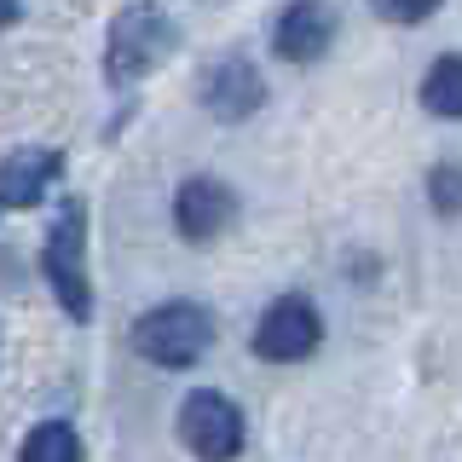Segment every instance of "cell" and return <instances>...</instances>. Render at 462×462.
Here are the masks:
<instances>
[{
    "mask_svg": "<svg viewBox=\"0 0 462 462\" xmlns=\"http://www.w3.org/2000/svg\"><path fill=\"white\" fill-rule=\"evenodd\" d=\"M428 202H433V214H462V168L451 162H439L428 173Z\"/></svg>",
    "mask_w": 462,
    "mask_h": 462,
    "instance_id": "12",
    "label": "cell"
},
{
    "mask_svg": "<svg viewBox=\"0 0 462 462\" xmlns=\"http://www.w3.org/2000/svg\"><path fill=\"white\" fill-rule=\"evenodd\" d=\"M260 98H266V81H260V69L249 64V58H220V64L202 76V105L220 116V122L254 116Z\"/></svg>",
    "mask_w": 462,
    "mask_h": 462,
    "instance_id": "8",
    "label": "cell"
},
{
    "mask_svg": "<svg viewBox=\"0 0 462 462\" xmlns=\"http://www.w3.org/2000/svg\"><path fill=\"white\" fill-rule=\"evenodd\" d=\"M18 462H81V439L69 422H41L35 433L23 439Z\"/></svg>",
    "mask_w": 462,
    "mask_h": 462,
    "instance_id": "11",
    "label": "cell"
},
{
    "mask_svg": "<svg viewBox=\"0 0 462 462\" xmlns=\"http://www.w3.org/2000/svg\"><path fill=\"white\" fill-rule=\"evenodd\" d=\"M329 41H336V12H329L324 0H295V6H283V18L272 23V52H278L283 64H318V58L329 52Z\"/></svg>",
    "mask_w": 462,
    "mask_h": 462,
    "instance_id": "7",
    "label": "cell"
},
{
    "mask_svg": "<svg viewBox=\"0 0 462 462\" xmlns=\"http://www.w3.org/2000/svg\"><path fill=\"white\" fill-rule=\"evenodd\" d=\"M58 173V156L52 151H18L0 162V208H35L41 197H47Z\"/></svg>",
    "mask_w": 462,
    "mask_h": 462,
    "instance_id": "9",
    "label": "cell"
},
{
    "mask_svg": "<svg viewBox=\"0 0 462 462\" xmlns=\"http://www.w3.org/2000/svg\"><path fill=\"white\" fill-rule=\"evenodd\" d=\"M231 220H237V197H231V185L214 180V173H191V180L173 191V226H180L185 243H214Z\"/></svg>",
    "mask_w": 462,
    "mask_h": 462,
    "instance_id": "6",
    "label": "cell"
},
{
    "mask_svg": "<svg viewBox=\"0 0 462 462\" xmlns=\"http://www.w3.org/2000/svg\"><path fill=\"white\" fill-rule=\"evenodd\" d=\"M318 341H324V318H318V307L307 295L272 300L254 324V353L266 365H300V358L318 353Z\"/></svg>",
    "mask_w": 462,
    "mask_h": 462,
    "instance_id": "5",
    "label": "cell"
},
{
    "mask_svg": "<svg viewBox=\"0 0 462 462\" xmlns=\"http://www.w3.org/2000/svg\"><path fill=\"white\" fill-rule=\"evenodd\" d=\"M134 346L162 370H185L214 346V318H208V307H197V300H162L156 312L139 318Z\"/></svg>",
    "mask_w": 462,
    "mask_h": 462,
    "instance_id": "3",
    "label": "cell"
},
{
    "mask_svg": "<svg viewBox=\"0 0 462 462\" xmlns=\"http://www.w3.org/2000/svg\"><path fill=\"white\" fill-rule=\"evenodd\" d=\"M370 6L382 12L387 23H422V18L439 12V0H370Z\"/></svg>",
    "mask_w": 462,
    "mask_h": 462,
    "instance_id": "13",
    "label": "cell"
},
{
    "mask_svg": "<svg viewBox=\"0 0 462 462\" xmlns=\"http://www.w3.org/2000/svg\"><path fill=\"white\" fill-rule=\"evenodd\" d=\"M422 105L445 122H462V52H445L422 76Z\"/></svg>",
    "mask_w": 462,
    "mask_h": 462,
    "instance_id": "10",
    "label": "cell"
},
{
    "mask_svg": "<svg viewBox=\"0 0 462 462\" xmlns=\"http://www.w3.org/2000/svg\"><path fill=\"white\" fill-rule=\"evenodd\" d=\"M180 439L197 462H231L243 451V411L214 387H197L180 404Z\"/></svg>",
    "mask_w": 462,
    "mask_h": 462,
    "instance_id": "4",
    "label": "cell"
},
{
    "mask_svg": "<svg viewBox=\"0 0 462 462\" xmlns=\"http://www.w3.org/2000/svg\"><path fill=\"white\" fill-rule=\"evenodd\" d=\"M18 6H23V0H0V29H6V23H18Z\"/></svg>",
    "mask_w": 462,
    "mask_h": 462,
    "instance_id": "14",
    "label": "cell"
},
{
    "mask_svg": "<svg viewBox=\"0 0 462 462\" xmlns=\"http://www.w3.org/2000/svg\"><path fill=\"white\" fill-rule=\"evenodd\" d=\"M173 41H180V29H173V18L162 6H127L122 18L110 23V41H105V76L116 87H134L144 81L156 64L173 52Z\"/></svg>",
    "mask_w": 462,
    "mask_h": 462,
    "instance_id": "1",
    "label": "cell"
},
{
    "mask_svg": "<svg viewBox=\"0 0 462 462\" xmlns=\"http://www.w3.org/2000/svg\"><path fill=\"white\" fill-rule=\"evenodd\" d=\"M41 272H47L52 295L64 300V312L87 324L93 312V283H87V208L76 197L58 208V220L47 226V243H41Z\"/></svg>",
    "mask_w": 462,
    "mask_h": 462,
    "instance_id": "2",
    "label": "cell"
}]
</instances>
